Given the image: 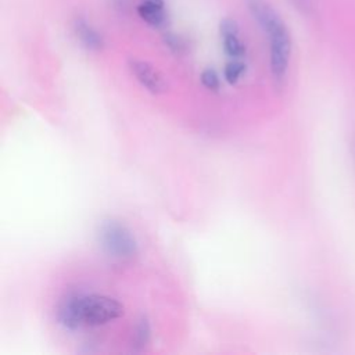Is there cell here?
Instances as JSON below:
<instances>
[{
  "label": "cell",
  "instance_id": "1",
  "mask_svg": "<svg viewBox=\"0 0 355 355\" xmlns=\"http://www.w3.org/2000/svg\"><path fill=\"white\" fill-rule=\"evenodd\" d=\"M122 313L123 306L121 302L98 294L67 297L58 311L61 322L68 327L104 324L118 319Z\"/></svg>",
  "mask_w": 355,
  "mask_h": 355
},
{
  "label": "cell",
  "instance_id": "2",
  "mask_svg": "<svg viewBox=\"0 0 355 355\" xmlns=\"http://www.w3.org/2000/svg\"><path fill=\"white\" fill-rule=\"evenodd\" d=\"M270 40V71L277 82H282L287 73L290 54H291V39L284 24L277 26L275 31L268 33Z\"/></svg>",
  "mask_w": 355,
  "mask_h": 355
},
{
  "label": "cell",
  "instance_id": "3",
  "mask_svg": "<svg viewBox=\"0 0 355 355\" xmlns=\"http://www.w3.org/2000/svg\"><path fill=\"white\" fill-rule=\"evenodd\" d=\"M104 245L110 252L116 254L118 257L132 255L135 252V241L130 234L119 225H107L103 230Z\"/></svg>",
  "mask_w": 355,
  "mask_h": 355
},
{
  "label": "cell",
  "instance_id": "4",
  "mask_svg": "<svg viewBox=\"0 0 355 355\" xmlns=\"http://www.w3.org/2000/svg\"><path fill=\"white\" fill-rule=\"evenodd\" d=\"M129 67L136 79L151 93H162L166 89L164 78L157 69H154L148 62L141 60H130Z\"/></svg>",
  "mask_w": 355,
  "mask_h": 355
},
{
  "label": "cell",
  "instance_id": "5",
  "mask_svg": "<svg viewBox=\"0 0 355 355\" xmlns=\"http://www.w3.org/2000/svg\"><path fill=\"white\" fill-rule=\"evenodd\" d=\"M245 4L252 18L258 22L266 35L284 24L279 14L265 0H245Z\"/></svg>",
  "mask_w": 355,
  "mask_h": 355
},
{
  "label": "cell",
  "instance_id": "6",
  "mask_svg": "<svg viewBox=\"0 0 355 355\" xmlns=\"http://www.w3.org/2000/svg\"><path fill=\"white\" fill-rule=\"evenodd\" d=\"M75 33L79 37V40L82 42V44L89 49V50H100L104 44L101 35L90 25L87 24L85 19L79 18L75 21L73 25Z\"/></svg>",
  "mask_w": 355,
  "mask_h": 355
},
{
  "label": "cell",
  "instance_id": "7",
  "mask_svg": "<svg viewBox=\"0 0 355 355\" xmlns=\"http://www.w3.org/2000/svg\"><path fill=\"white\" fill-rule=\"evenodd\" d=\"M137 12L148 25L159 26L165 21L164 1L162 0H141Z\"/></svg>",
  "mask_w": 355,
  "mask_h": 355
},
{
  "label": "cell",
  "instance_id": "8",
  "mask_svg": "<svg viewBox=\"0 0 355 355\" xmlns=\"http://www.w3.org/2000/svg\"><path fill=\"white\" fill-rule=\"evenodd\" d=\"M223 40V49L225 51L233 57V58H240L244 55V46L241 44V42L239 40L237 35H227V36H222Z\"/></svg>",
  "mask_w": 355,
  "mask_h": 355
},
{
  "label": "cell",
  "instance_id": "9",
  "mask_svg": "<svg viewBox=\"0 0 355 355\" xmlns=\"http://www.w3.org/2000/svg\"><path fill=\"white\" fill-rule=\"evenodd\" d=\"M244 72V64L240 61H230L225 67V79L229 83H236Z\"/></svg>",
  "mask_w": 355,
  "mask_h": 355
},
{
  "label": "cell",
  "instance_id": "10",
  "mask_svg": "<svg viewBox=\"0 0 355 355\" xmlns=\"http://www.w3.org/2000/svg\"><path fill=\"white\" fill-rule=\"evenodd\" d=\"M201 82H202V85H204L207 89H209V90H218V89H219V76H218V73H216L214 69H211V68L202 71V73H201Z\"/></svg>",
  "mask_w": 355,
  "mask_h": 355
},
{
  "label": "cell",
  "instance_id": "11",
  "mask_svg": "<svg viewBox=\"0 0 355 355\" xmlns=\"http://www.w3.org/2000/svg\"><path fill=\"white\" fill-rule=\"evenodd\" d=\"M148 334H150L148 323H147L144 319H141V320L137 323L136 329H135V340L139 343V345H143L144 343H147Z\"/></svg>",
  "mask_w": 355,
  "mask_h": 355
},
{
  "label": "cell",
  "instance_id": "12",
  "mask_svg": "<svg viewBox=\"0 0 355 355\" xmlns=\"http://www.w3.org/2000/svg\"><path fill=\"white\" fill-rule=\"evenodd\" d=\"M219 32L220 36H227V35H237L239 33V25L234 19L232 18H225L220 25H219Z\"/></svg>",
  "mask_w": 355,
  "mask_h": 355
},
{
  "label": "cell",
  "instance_id": "13",
  "mask_svg": "<svg viewBox=\"0 0 355 355\" xmlns=\"http://www.w3.org/2000/svg\"><path fill=\"white\" fill-rule=\"evenodd\" d=\"M165 43H166L171 49H173V50H176V51L183 47L182 40H180L178 36H175V35H166V36H165Z\"/></svg>",
  "mask_w": 355,
  "mask_h": 355
},
{
  "label": "cell",
  "instance_id": "14",
  "mask_svg": "<svg viewBox=\"0 0 355 355\" xmlns=\"http://www.w3.org/2000/svg\"><path fill=\"white\" fill-rule=\"evenodd\" d=\"M293 3L295 4V7L298 8V10H301V11H308V8H309V1L308 0H293Z\"/></svg>",
  "mask_w": 355,
  "mask_h": 355
},
{
  "label": "cell",
  "instance_id": "15",
  "mask_svg": "<svg viewBox=\"0 0 355 355\" xmlns=\"http://www.w3.org/2000/svg\"><path fill=\"white\" fill-rule=\"evenodd\" d=\"M354 154H355V146H354Z\"/></svg>",
  "mask_w": 355,
  "mask_h": 355
}]
</instances>
